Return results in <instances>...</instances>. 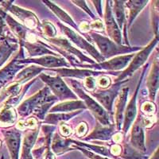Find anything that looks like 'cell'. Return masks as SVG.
Segmentation results:
<instances>
[{
	"label": "cell",
	"instance_id": "6da1fadb",
	"mask_svg": "<svg viewBox=\"0 0 159 159\" xmlns=\"http://www.w3.org/2000/svg\"><path fill=\"white\" fill-rule=\"evenodd\" d=\"M90 38L96 44L100 50L99 53L104 59L119 54H123L127 52H134L136 51L140 50V48L139 47H129L125 45H117L114 42L111 41L109 38L99 34L97 33L91 32Z\"/></svg>",
	"mask_w": 159,
	"mask_h": 159
},
{
	"label": "cell",
	"instance_id": "7a4b0ae2",
	"mask_svg": "<svg viewBox=\"0 0 159 159\" xmlns=\"http://www.w3.org/2000/svg\"><path fill=\"white\" fill-rule=\"evenodd\" d=\"M71 85H72V89H74L75 92H76V94L83 99L85 106H87L90 109L91 111L94 114L96 119H98V121L101 123L103 126H106V127L111 126L109 115L103 109V107H102L91 96L86 94L84 91L83 90V89H82L81 85L78 82H76V80H71Z\"/></svg>",
	"mask_w": 159,
	"mask_h": 159
},
{
	"label": "cell",
	"instance_id": "3957f363",
	"mask_svg": "<svg viewBox=\"0 0 159 159\" xmlns=\"http://www.w3.org/2000/svg\"><path fill=\"white\" fill-rule=\"evenodd\" d=\"M57 98L50 94V90L48 87L44 88L41 91L32 96L30 99H26L18 107V111L22 117L29 116L31 114L36 107L43 103L48 102H54Z\"/></svg>",
	"mask_w": 159,
	"mask_h": 159
},
{
	"label": "cell",
	"instance_id": "277c9868",
	"mask_svg": "<svg viewBox=\"0 0 159 159\" xmlns=\"http://www.w3.org/2000/svg\"><path fill=\"white\" fill-rule=\"evenodd\" d=\"M40 78L48 85L49 90L53 92L55 97L58 99H76L77 96L69 89L63 80L60 76H51L47 74H40Z\"/></svg>",
	"mask_w": 159,
	"mask_h": 159
},
{
	"label": "cell",
	"instance_id": "5b68a950",
	"mask_svg": "<svg viewBox=\"0 0 159 159\" xmlns=\"http://www.w3.org/2000/svg\"><path fill=\"white\" fill-rule=\"evenodd\" d=\"M157 37H156L155 39L153 40L147 46L143 48L140 52H138L137 54L134 55V57H133V60H131L130 63H129L127 69H125V70L122 72L121 74L119 75V76L117 78V80H116V81H123L125 79H127L129 76H131L139 67H141L142 65L147 61V58L150 56V52H152V50H153L154 48L155 47V45H157Z\"/></svg>",
	"mask_w": 159,
	"mask_h": 159
},
{
	"label": "cell",
	"instance_id": "8992f818",
	"mask_svg": "<svg viewBox=\"0 0 159 159\" xmlns=\"http://www.w3.org/2000/svg\"><path fill=\"white\" fill-rule=\"evenodd\" d=\"M58 25L60 26L62 32L66 35V37L70 40L72 43L75 44L76 46H78L80 49H84V50H85L87 52H89V54L93 57L96 60V61L99 62V63L104 61L105 59L98 52L97 49L93 45H91L88 41H86L83 37L80 36L78 33L75 32L72 29L67 27L66 25H65L64 24L60 23V22H58Z\"/></svg>",
	"mask_w": 159,
	"mask_h": 159
},
{
	"label": "cell",
	"instance_id": "52a82bcc",
	"mask_svg": "<svg viewBox=\"0 0 159 159\" xmlns=\"http://www.w3.org/2000/svg\"><path fill=\"white\" fill-rule=\"evenodd\" d=\"M134 54H127L123 55V56L116 57L112 59L108 60L107 61H103L100 63H95L92 65H79L78 66L82 68H90V69H104V70H111L116 71L123 69L130 62L131 59L134 57Z\"/></svg>",
	"mask_w": 159,
	"mask_h": 159
},
{
	"label": "cell",
	"instance_id": "ba28073f",
	"mask_svg": "<svg viewBox=\"0 0 159 159\" xmlns=\"http://www.w3.org/2000/svg\"><path fill=\"white\" fill-rule=\"evenodd\" d=\"M17 65H21L22 64L25 63H34L36 65H41L45 68H57L60 67H69V64L66 62L64 58L58 57L57 56H51V55H46V56L40 57L38 58H28V59H18L16 61Z\"/></svg>",
	"mask_w": 159,
	"mask_h": 159
},
{
	"label": "cell",
	"instance_id": "9c48e42d",
	"mask_svg": "<svg viewBox=\"0 0 159 159\" xmlns=\"http://www.w3.org/2000/svg\"><path fill=\"white\" fill-rule=\"evenodd\" d=\"M104 19L107 34L112 39V42H114L115 43H116L119 45H122L121 31H120V29L118 26L116 20L114 18V15H113V12H112L110 1H107Z\"/></svg>",
	"mask_w": 159,
	"mask_h": 159
},
{
	"label": "cell",
	"instance_id": "30bf717a",
	"mask_svg": "<svg viewBox=\"0 0 159 159\" xmlns=\"http://www.w3.org/2000/svg\"><path fill=\"white\" fill-rule=\"evenodd\" d=\"M124 83L123 81L118 82L116 84L113 85L111 88H110L107 90L100 91V92H92V96L95 98L97 99L98 101L103 105L105 108L107 109V111L110 113L112 112V106H113V102L119 93V89L123 84Z\"/></svg>",
	"mask_w": 159,
	"mask_h": 159
},
{
	"label": "cell",
	"instance_id": "8fae6325",
	"mask_svg": "<svg viewBox=\"0 0 159 159\" xmlns=\"http://www.w3.org/2000/svg\"><path fill=\"white\" fill-rule=\"evenodd\" d=\"M48 42L53 44V45H55L56 46H57V47H60V49H63L64 53H69V54L72 55H72L76 56L81 62H87V63H90L92 64H92L96 63L95 61L88 57L86 55L83 54V52H80L79 49L75 48L74 46L69 42V40H67L66 38H49V39H48Z\"/></svg>",
	"mask_w": 159,
	"mask_h": 159
},
{
	"label": "cell",
	"instance_id": "7c38bea8",
	"mask_svg": "<svg viewBox=\"0 0 159 159\" xmlns=\"http://www.w3.org/2000/svg\"><path fill=\"white\" fill-rule=\"evenodd\" d=\"M145 73V69L143 71V74H142L141 79L139 81V84L137 85L136 90L134 92V94L133 95L132 98L129 101L127 107L125 109V114H124V121H123V130L124 132V134H127V132L128 131L129 128L132 125V123H134V119H135L136 114H137V106H136V100H137V95L139 92V88H140V84H141L142 80H143V76Z\"/></svg>",
	"mask_w": 159,
	"mask_h": 159
},
{
	"label": "cell",
	"instance_id": "4fadbf2b",
	"mask_svg": "<svg viewBox=\"0 0 159 159\" xmlns=\"http://www.w3.org/2000/svg\"><path fill=\"white\" fill-rule=\"evenodd\" d=\"M10 11L13 15L17 16V18H19V20L22 22H23L30 29H37V28H41V25L39 20L37 18L36 15L31 11L28 10L22 9L21 7H18L17 6L11 5L8 8Z\"/></svg>",
	"mask_w": 159,
	"mask_h": 159
},
{
	"label": "cell",
	"instance_id": "5bb4252c",
	"mask_svg": "<svg viewBox=\"0 0 159 159\" xmlns=\"http://www.w3.org/2000/svg\"><path fill=\"white\" fill-rule=\"evenodd\" d=\"M6 144L7 146L11 159H18L21 143V133L17 129H11L4 133Z\"/></svg>",
	"mask_w": 159,
	"mask_h": 159
},
{
	"label": "cell",
	"instance_id": "9a60e30c",
	"mask_svg": "<svg viewBox=\"0 0 159 159\" xmlns=\"http://www.w3.org/2000/svg\"><path fill=\"white\" fill-rule=\"evenodd\" d=\"M130 142H131V145L133 146V147H134L139 152L145 153L147 151L146 146H145L144 130H143L142 119L140 118L138 119L133 125Z\"/></svg>",
	"mask_w": 159,
	"mask_h": 159
},
{
	"label": "cell",
	"instance_id": "2e32d148",
	"mask_svg": "<svg viewBox=\"0 0 159 159\" xmlns=\"http://www.w3.org/2000/svg\"><path fill=\"white\" fill-rule=\"evenodd\" d=\"M20 43H21V45H23L25 48L30 57H42L46 56V55L57 57V54H56V52H52L50 49L46 48V45L41 41L34 42H30L25 41V42H20Z\"/></svg>",
	"mask_w": 159,
	"mask_h": 159
},
{
	"label": "cell",
	"instance_id": "e0dca14e",
	"mask_svg": "<svg viewBox=\"0 0 159 159\" xmlns=\"http://www.w3.org/2000/svg\"><path fill=\"white\" fill-rule=\"evenodd\" d=\"M52 71L57 72L59 76L65 77H76L85 78L104 73L99 71L89 70V69H69V68H59L57 69H52Z\"/></svg>",
	"mask_w": 159,
	"mask_h": 159
},
{
	"label": "cell",
	"instance_id": "ac0fdd59",
	"mask_svg": "<svg viewBox=\"0 0 159 159\" xmlns=\"http://www.w3.org/2000/svg\"><path fill=\"white\" fill-rule=\"evenodd\" d=\"M19 54L20 53H18L12 61L10 62L2 70H0V89L15 77L18 71L22 69L21 65H17L16 63L18 57L20 58Z\"/></svg>",
	"mask_w": 159,
	"mask_h": 159
},
{
	"label": "cell",
	"instance_id": "d6986e66",
	"mask_svg": "<svg viewBox=\"0 0 159 159\" xmlns=\"http://www.w3.org/2000/svg\"><path fill=\"white\" fill-rule=\"evenodd\" d=\"M0 15L2 16V18H5L6 22L11 27V29L12 30L13 33L19 38L20 42H25V38H26V34H27L26 27L23 26L22 24H20L17 21H15L11 15H7L2 9H0Z\"/></svg>",
	"mask_w": 159,
	"mask_h": 159
},
{
	"label": "cell",
	"instance_id": "ffe728a7",
	"mask_svg": "<svg viewBox=\"0 0 159 159\" xmlns=\"http://www.w3.org/2000/svg\"><path fill=\"white\" fill-rule=\"evenodd\" d=\"M158 74L159 65L157 60H155L152 65L151 71L147 79V88L149 90V96L151 100H154L157 89H158Z\"/></svg>",
	"mask_w": 159,
	"mask_h": 159
},
{
	"label": "cell",
	"instance_id": "44dd1931",
	"mask_svg": "<svg viewBox=\"0 0 159 159\" xmlns=\"http://www.w3.org/2000/svg\"><path fill=\"white\" fill-rule=\"evenodd\" d=\"M128 92V88H123L121 90L119 99H118L117 103H116V126H117V129L119 130H121V126L122 124H123V114H124L125 107H126V103H127Z\"/></svg>",
	"mask_w": 159,
	"mask_h": 159
},
{
	"label": "cell",
	"instance_id": "7402d4cb",
	"mask_svg": "<svg viewBox=\"0 0 159 159\" xmlns=\"http://www.w3.org/2000/svg\"><path fill=\"white\" fill-rule=\"evenodd\" d=\"M18 45L15 42H10L5 38L0 43V67L5 63L13 52L17 50Z\"/></svg>",
	"mask_w": 159,
	"mask_h": 159
},
{
	"label": "cell",
	"instance_id": "603a6c76",
	"mask_svg": "<svg viewBox=\"0 0 159 159\" xmlns=\"http://www.w3.org/2000/svg\"><path fill=\"white\" fill-rule=\"evenodd\" d=\"M45 70L44 68L37 67L34 65H31L25 69H22V70L18 72L15 77V81L18 84H22L28 81L30 79L34 77L35 76L38 75L39 73Z\"/></svg>",
	"mask_w": 159,
	"mask_h": 159
},
{
	"label": "cell",
	"instance_id": "cb8c5ba5",
	"mask_svg": "<svg viewBox=\"0 0 159 159\" xmlns=\"http://www.w3.org/2000/svg\"><path fill=\"white\" fill-rule=\"evenodd\" d=\"M86 108V106L83 101H79V100H73V101L64 102V103H58L55 105L50 109V113H54V112H66L73 111L79 110V109Z\"/></svg>",
	"mask_w": 159,
	"mask_h": 159
},
{
	"label": "cell",
	"instance_id": "d4e9b609",
	"mask_svg": "<svg viewBox=\"0 0 159 159\" xmlns=\"http://www.w3.org/2000/svg\"><path fill=\"white\" fill-rule=\"evenodd\" d=\"M43 2L45 4V5L47 6L48 7H49V9L52 11V12L54 13L55 15H56L57 16L60 18V19L61 20L62 22H65V23H66V24H68V25H69L70 26H72V27H73L74 29H76L77 31H79V29H78L77 25H76V23L74 22V21L72 20V18H71V17L69 16V15H68L67 13L65 12V11H63L62 9H61L59 7H57V5H55L53 2H50V1H46V0H45V1H43Z\"/></svg>",
	"mask_w": 159,
	"mask_h": 159
},
{
	"label": "cell",
	"instance_id": "484cf974",
	"mask_svg": "<svg viewBox=\"0 0 159 159\" xmlns=\"http://www.w3.org/2000/svg\"><path fill=\"white\" fill-rule=\"evenodd\" d=\"M114 8L113 11L114 12L116 22L117 23L119 29H122L124 25L125 33L127 30V22H126V16H125V10H124V2L125 1H114ZM127 34V33H126Z\"/></svg>",
	"mask_w": 159,
	"mask_h": 159
},
{
	"label": "cell",
	"instance_id": "4316f807",
	"mask_svg": "<svg viewBox=\"0 0 159 159\" xmlns=\"http://www.w3.org/2000/svg\"><path fill=\"white\" fill-rule=\"evenodd\" d=\"M113 132V126H102L98 124L94 130L86 138V140L99 139V140H108Z\"/></svg>",
	"mask_w": 159,
	"mask_h": 159
},
{
	"label": "cell",
	"instance_id": "83f0119b",
	"mask_svg": "<svg viewBox=\"0 0 159 159\" xmlns=\"http://www.w3.org/2000/svg\"><path fill=\"white\" fill-rule=\"evenodd\" d=\"M124 3L127 8L130 11L129 14V20H128V26H130L133 23L134 20L139 15V13L144 8V7L148 3V1H128L125 2Z\"/></svg>",
	"mask_w": 159,
	"mask_h": 159
},
{
	"label": "cell",
	"instance_id": "f1b7e54d",
	"mask_svg": "<svg viewBox=\"0 0 159 159\" xmlns=\"http://www.w3.org/2000/svg\"><path fill=\"white\" fill-rule=\"evenodd\" d=\"M39 130L37 129L34 130H31L28 132L27 134L25 136L23 142V149H22V154L21 159L25 158L26 156L31 154V150H32L34 145L37 140V137L38 135Z\"/></svg>",
	"mask_w": 159,
	"mask_h": 159
},
{
	"label": "cell",
	"instance_id": "f546056e",
	"mask_svg": "<svg viewBox=\"0 0 159 159\" xmlns=\"http://www.w3.org/2000/svg\"><path fill=\"white\" fill-rule=\"evenodd\" d=\"M80 113V111H72L70 113H64L61 112L60 114H54V113H50L46 116L45 119V122L46 123H52V124H57L60 122L67 121L69 119H72L77 114Z\"/></svg>",
	"mask_w": 159,
	"mask_h": 159
},
{
	"label": "cell",
	"instance_id": "4dcf8cb0",
	"mask_svg": "<svg viewBox=\"0 0 159 159\" xmlns=\"http://www.w3.org/2000/svg\"><path fill=\"white\" fill-rule=\"evenodd\" d=\"M17 114L12 106L7 104L0 111V123L4 124H13L16 121Z\"/></svg>",
	"mask_w": 159,
	"mask_h": 159
},
{
	"label": "cell",
	"instance_id": "1f68e13d",
	"mask_svg": "<svg viewBox=\"0 0 159 159\" xmlns=\"http://www.w3.org/2000/svg\"><path fill=\"white\" fill-rule=\"evenodd\" d=\"M70 143V139H64L60 136L56 135L52 141V148L55 153L60 154V153L68 150Z\"/></svg>",
	"mask_w": 159,
	"mask_h": 159
},
{
	"label": "cell",
	"instance_id": "d6a6232c",
	"mask_svg": "<svg viewBox=\"0 0 159 159\" xmlns=\"http://www.w3.org/2000/svg\"><path fill=\"white\" fill-rule=\"evenodd\" d=\"M71 143H75L76 145H77V147H81V148L84 149H90L91 150H93V151L96 152V153H99V154H103V155H108L109 151L107 148H105L103 147H99V146H95V145H91V144H87V143H80V142L74 141V140H71Z\"/></svg>",
	"mask_w": 159,
	"mask_h": 159
},
{
	"label": "cell",
	"instance_id": "836d02e7",
	"mask_svg": "<svg viewBox=\"0 0 159 159\" xmlns=\"http://www.w3.org/2000/svg\"><path fill=\"white\" fill-rule=\"evenodd\" d=\"M20 92H21L20 84H14L11 85V86L7 87L4 90V92H2V94L0 96V101L5 99L6 97H11V99H12L15 96H16L17 95L19 94Z\"/></svg>",
	"mask_w": 159,
	"mask_h": 159
},
{
	"label": "cell",
	"instance_id": "e575fe53",
	"mask_svg": "<svg viewBox=\"0 0 159 159\" xmlns=\"http://www.w3.org/2000/svg\"><path fill=\"white\" fill-rule=\"evenodd\" d=\"M41 29H42L44 34L49 38H54V37L56 36V28L51 22H48V21H43L42 24L41 25Z\"/></svg>",
	"mask_w": 159,
	"mask_h": 159
},
{
	"label": "cell",
	"instance_id": "d590c367",
	"mask_svg": "<svg viewBox=\"0 0 159 159\" xmlns=\"http://www.w3.org/2000/svg\"><path fill=\"white\" fill-rule=\"evenodd\" d=\"M53 103H54V102H48V103H43V104L40 105L38 107H36L33 112H34L35 116L38 118H39L40 119H45V113H46L48 109L52 106V104Z\"/></svg>",
	"mask_w": 159,
	"mask_h": 159
},
{
	"label": "cell",
	"instance_id": "8d00e7d4",
	"mask_svg": "<svg viewBox=\"0 0 159 159\" xmlns=\"http://www.w3.org/2000/svg\"><path fill=\"white\" fill-rule=\"evenodd\" d=\"M156 3L154 4V7H153V15H154V20H153V25L154 26V32H155L156 37H157V26H158V6H157V2L158 1H156ZM153 18V19H154Z\"/></svg>",
	"mask_w": 159,
	"mask_h": 159
},
{
	"label": "cell",
	"instance_id": "74e56055",
	"mask_svg": "<svg viewBox=\"0 0 159 159\" xmlns=\"http://www.w3.org/2000/svg\"><path fill=\"white\" fill-rule=\"evenodd\" d=\"M76 149H79V150L83 153V154H84L85 155L87 156L88 157H89L90 159H108L107 158V157L97 155V154H96L95 153H93V152L90 151V150H86V149L81 148V147H76Z\"/></svg>",
	"mask_w": 159,
	"mask_h": 159
},
{
	"label": "cell",
	"instance_id": "f35d334b",
	"mask_svg": "<svg viewBox=\"0 0 159 159\" xmlns=\"http://www.w3.org/2000/svg\"><path fill=\"white\" fill-rule=\"evenodd\" d=\"M142 111L147 114H152L156 111L155 105L151 102H146L142 106Z\"/></svg>",
	"mask_w": 159,
	"mask_h": 159
},
{
	"label": "cell",
	"instance_id": "ab89813d",
	"mask_svg": "<svg viewBox=\"0 0 159 159\" xmlns=\"http://www.w3.org/2000/svg\"><path fill=\"white\" fill-rule=\"evenodd\" d=\"M72 2H74L76 5H77L78 7H80V8H82V9H83L85 12L87 13L88 15H90L91 18H95L94 15L92 14V12L90 11V9L88 7L87 3H86V2H85V1H72Z\"/></svg>",
	"mask_w": 159,
	"mask_h": 159
},
{
	"label": "cell",
	"instance_id": "60d3db41",
	"mask_svg": "<svg viewBox=\"0 0 159 159\" xmlns=\"http://www.w3.org/2000/svg\"><path fill=\"white\" fill-rule=\"evenodd\" d=\"M88 132V126L85 123H80V125L76 128V134L79 137H83Z\"/></svg>",
	"mask_w": 159,
	"mask_h": 159
},
{
	"label": "cell",
	"instance_id": "b9f144b4",
	"mask_svg": "<svg viewBox=\"0 0 159 159\" xmlns=\"http://www.w3.org/2000/svg\"><path fill=\"white\" fill-rule=\"evenodd\" d=\"M97 84L99 87L101 88H107L111 84V80L109 77L107 76H102V77L99 78L97 80Z\"/></svg>",
	"mask_w": 159,
	"mask_h": 159
},
{
	"label": "cell",
	"instance_id": "7bdbcfd3",
	"mask_svg": "<svg viewBox=\"0 0 159 159\" xmlns=\"http://www.w3.org/2000/svg\"><path fill=\"white\" fill-rule=\"evenodd\" d=\"M60 131H61V134L63 136H69L72 133V129L68 125L61 123V126H60Z\"/></svg>",
	"mask_w": 159,
	"mask_h": 159
},
{
	"label": "cell",
	"instance_id": "ee69618b",
	"mask_svg": "<svg viewBox=\"0 0 159 159\" xmlns=\"http://www.w3.org/2000/svg\"><path fill=\"white\" fill-rule=\"evenodd\" d=\"M95 85H96V80L92 76L90 77H87L86 80H85V86L88 88L89 89L92 90L95 88Z\"/></svg>",
	"mask_w": 159,
	"mask_h": 159
},
{
	"label": "cell",
	"instance_id": "f6af8a7d",
	"mask_svg": "<svg viewBox=\"0 0 159 159\" xmlns=\"http://www.w3.org/2000/svg\"><path fill=\"white\" fill-rule=\"evenodd\" d=\"M91 26H92V28H93V29H96V30H103V23H102V22L100 21V20H96V21H95L91 25Z\"/></svg>",
	"mask_w": 159,
	"mask_h": 159
},
{
	"label": "cell",
	"instance_id": "bcb514c9",
	"mask_svg": "<svg viewBox=\"0 0 159 159\" xmlns=\"http://www.w3.org/2000/svg\"><path fill=\"white\" fill-rule=\"evenodd\" d=\"M93 3H94L95 7H96V10H97V12L99 13V15L100 16H102V7H101V1H93Z\"/></svg>",
	"mask_w": 159,
	"mask_h": 159
},
{
	"label": "cell",
	"instance_id": "7dc6e473",
	"mask_svg": "<svg viewBox=\"0 0 159 159\" xmlns=\"http://www.w3.org/2000/svg\"><path fill=\"white\" fill-rule=\"evenodd\" d=\"M150 159H158V150H156L155 153H154V155L152 156Z\"/></svg>",
	"mask_w": 159,
	"mask_h": 159
},
{
	"label": "cell",
	"instance_id": "c3c4849f",
	"mask_svg": "<svg viewBox=\"0 0 159 159\" xmlns=\"http://www.w3.org/2000/svg\"><path fill=\"white\" fill-rule=\"evenodd\" d=\"M23 159H33V157H32V156H31V154H30V155L26 156V157Z\"/></svg>",
	"mask_w": 159,
	"mask_h": 159
}]
</instances>
